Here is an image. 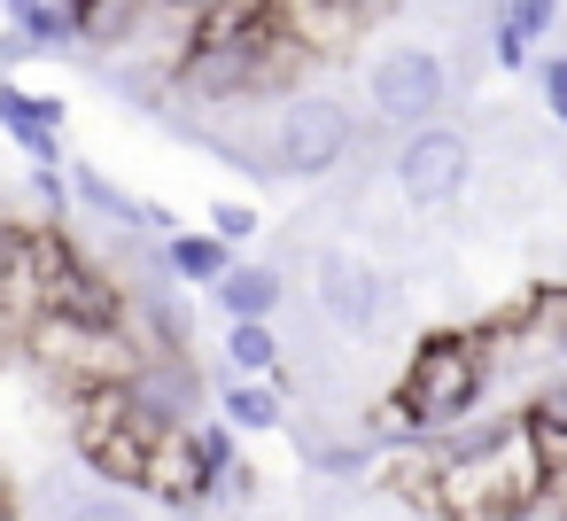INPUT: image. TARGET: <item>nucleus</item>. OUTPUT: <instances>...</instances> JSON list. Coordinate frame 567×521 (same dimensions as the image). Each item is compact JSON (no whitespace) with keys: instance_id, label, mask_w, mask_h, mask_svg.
<instances>
[{"instance_id":"f257e3e1","label":"nucleus","mask_w":567,"mask_h":521,"mask_svg":"<svg viewBox=\"0 0 567 521\" xmlns=\"http://www.w3.org/2000/svg\"><path fill=\"white\" fill-rule=\"evenodd\" d=\"M427 505L443 521H520L551 498V467H544V428L536 420H505L489 443L451 451L427 474Z\"/></svg>"},{"instance_id":"f03ea898","label":"nucleus","mask_w":567,"mask_h":521,"mask_svg":"<svg viewBox=\"0 0 567 521\" xmlns=\"http://www.w3.org/2000/svg\"><path fill=\"white\" fill-rule=\"evenodd\" d=\"M489 381H497V343H489L482 327L427 335V343L412 350L404 381H396L389 420H420V428L458 420V412H474V405H482V389H489Z\"/></svg>"},{"instance_id":"7ed1b4c3","label":"nucleus","mask_w":567,"mask_h":521,"mask_svg":"<svg viewBox=\"0 0 567 521\" xmlns=\"http://www.w3.org/2000/svg\"><path fill=\"white\" fill-rule=\"evenodd\" d=\"M164 428H179V420H164L141 389H86V397H71V436H79L86 467L110 474V482H133V490H141L148 451H156Z\"/></svg>"},{"instance_id":"20e7f679","label":"nucleus","mask_w":567,"mask_h":521,"mask_svg":"<svg viewBox=\"0 0 567 521\" xmlns=\"http://www.w3.org/2000/svg\"><path fill=\"white\" fill-rule=\"evenodd\" d=\"M24 343L48 358V374H63L71 381V397H86V389H133L141 374H148V358L117 335V327H86V319H32L24 327Z\"/></svg>"},{"instance_id":"39448f33","label":"nucleus","mask_w":567,"mask_h":521,"mask_svg":"<svg viewBox=\"0 0 567 521\" xmlns=\"http://www.w3.org/2000/svg\"><path fill=\"white\" fill-rule=\"evenodd\" d=\"M311 288H319V319L334 335H350V343H373V335L396 327V288L365 249H319Z\"/></svg>"},{"instance_id":"423d86ee","label":"nucleus","mask_w":567,"mask_h":521,"mask_svg":"<svg viewBox=\"0 0 567 521\" xmlns=\"http://www.w3.org/2000/svg\"><path fill=\"white\" fill-rule=\"evenodd\" d=\"M451 79H443V55L420 48V40H396L365 63V102L381 125H404V133H427V118L443 110Z\"/></svg>"},{"instance_id":"0eeeda50","label":"nucleus","mask_w":567,"mask_h":521,"mask_svg":"<svg viewBox=\"0 0 567 521\" xmlns=\"http://www.w3.org/2000/svg\"><path fill=\"white\" fill-rule=\"evenodd\" d=\"M350 141H358V125H350L342 102H327V94H296V102L272 118V172H288V180H319V172H334V164L350 156Z\"/></svg>"},{"instance_id":"6e6552de","label":"nucleus","mask_w":567,"mask_h":521,"mask_svg":"<svg viewBox=\"0 0 567 521\" xmlns=\"http://www.w3.org/2000/svg\"><path fill=\"white\" fill-rule=\"evenodd\" d=\"M466 180H474V149H466V133H451V125L404 133V149H396V195H404L412 211H443V203H458Z\"/></svg>"},{"instance_id":"1a4fd4ad","label":"nucleus","mask_w":567,"mask_h":521,"mask_svg":"<svg viewBox=\"0 0 567 521\" xmlns=\"http://www.w3.org/2000/svg\"><path fill=\"white\" fill-rule=\"evenodd\" d=\"M218 482V467H210V451H203V428H164L156 436V451H148V474H141V490L148 498H164V505H195L203 490Z\"/></svg>"},{"instance_id":"9d476101","label":"nucleus","mask_w":567,"mask_h":521,"mask_svg":"<svg viewBox=\"0 0 567 521\" xmlns=\"http://www.w3.org/2000/svg\"><path fill=\"white\" fill-rule=\"evenodd\" d=\"M358 24H365V0H296V17H288V32H296L311 55L350 48V40H358Z\"/></svg>"},{"instance_id":"9b49d317","label":"nucleus","mask_w":567,"mask_h":521,"mask_svg":"<svg viewBox=\"0 0 567 521\" xmlns=\"http://www.w3.org/2000/svg\"><path fill=\"white\" fill-rule=\"evenodd\" d=\"M55 102H40V94H24V86H0V125H9L40 164H55Z\"/></svg>"},{"instance_id":"f8f14e48","label":"nucleus","mask_w":567,"mask_h":521,"mask_svg":"<svg viewBox=\"0 0 567 521\" xmlns=\"http://www.w3.org/2000/svg\"><path fill=\"white\" fill-rule=\"evenodd\" d=\"M218 304H226V319H272L280 273H272V265H234V273L218 280Z\"/></svg>"},{"instance_id":"ddd939ff","label":"nucleus","mask_w":567,"mask_h":521,"mask_svg":"<svg viewBox=\"0 0 567 521\" xmlns=\"http://www.w3.org/2000/svg\"><path fill=\"white\" fill-rule=\"evenodd\" d=\"M226 366H234L241 381L280 374V343H272V327H265V319H234V327H226Z\"/></svg>"},{"instance_id":"4468645a","label":"nucleus","mask_w":567,"mask_h":521,"mask_svg":"<svg viewBox=\"0 0 567 521\" xmlns=\"http://www.w3.org/2000/svg\"><path fill=\"white\" fill-rule=\"evenodd\" d=\"M164 273H179V280H226L234 265H226L218 234H179V242H164Z\"/></svg>"},{"instance_id":"2eb2a0df","label":"nucleus","mask_w":567,"mask_h":521,"mask_svg":"<svg viewBox=\"0 0 567 521\" xmlns=\"http://www.w3.org/2000/svg\"><path fill=\"white\" fill-rule=\"evenodd\" d=\"M71 180H79V203H86V211H102V218H117V226H156V211H141V203H133L125 187H110L94 164H79Z\"/></svg>"},{"instance_id":"dca6fc26","label":"nucleus","mask_w":567,"mask_h":521,"mask_svg":"<svg viewBox=\"0 0 567 521\" xmlns=\"http://www.w3.org/2000/svg\"><path fill=\"white\" fill-rule=\"evenodd\" d=\"M226 420H234V428H272V420H280V397H272L265 381H234V389H226Z\"/></svg>"},{"instance_id":"f3484780","label":"nucleus","mask_w":567,"mask_h":521,"mask_svg":"<svg viewBox=\"0 0 567 521\" xmlns=\"http://www.w3.org/2000/svg\"><path fill=\"white\" fill-rule=\"evenodd\" d=\"M210 234H218V242H249V234H257V218H249L241 203H218V211H210Z\"/></svg>"},{"instance_id":"a211bd4d","label":"nucleus","mask_w":567,"mask_h":521,"mask_svg":"<svg viewBox=\"0 0 567 521\" xmlns=\"http://www.w3.org/2000/svg\"><path fill=\"white\" fill-rule=\"evenodd\" d=\"M63 521H141V513H133L125 498H79V505H71Z\"/></svg>"},{"instance_id":"6ab92c4d","label":"nucleus","mask_w":567,"mask_h":521,"mask_svg":"<svg viewBox=\"0 0 567 521\" xmlns=\"http://www.w3.org/2000/svg\"><path fill=\"white\" fill-rule=\"evenodd\" d=\"M536 420H544V428H567V374H559V381H544V397H536Z\"/></svg>"},{"instance_id":"aec40b11","label":"nucleus","mask_w":567,"mask_h":521,"mask_svg":"<svg viewBox=\"0 0 567 521\" xmlns=\"http://www.w3.org/2000/svg\"><path fill=\"white\" fill-rule=\"evenodd\" d=\"M497 63H505V71H513V63H528V32H520L513 17L497 24Z\"/></svg>"},{"instance_id":"412c9836","label":"nucleus","mask_w":567,"mask_h":521,"mask_svg":"<svg viewBox=\"0 0 567 521\" xmlns=\"http://www.w3.org/2000/svg\"><path fill=\"white\" fill-rule=\"evenodd\" d=\"M513 24H520V32H544V24H551V0H520Z\"/></svg>"},{"instance_id":"4be33fe9","label":"nucleus","mask_w":567,"mask_h":521,"mask_svg":"<svg viewBox=\"0 0 567 521\" xmlns=\"http://www.w3.org/2000/svg\"><path fill=\"white\" fill-rule=\"evenodd\" d=\"M0 521H9V490H0Z\"/></svg>"},{"instance_id":"5701e85b","label":"nucleus","mask_w":567,"mask_h":521,"mask_svg":"<svg viewBox=\"0 0 567 521\" xmlns=\"http://www.w3.org/2000/svg\"><path fill=\"white\" fill-rule=\"evenodd\" d=\"M427 9H435V0H427Z\"/></svg>"}]
</instances>
